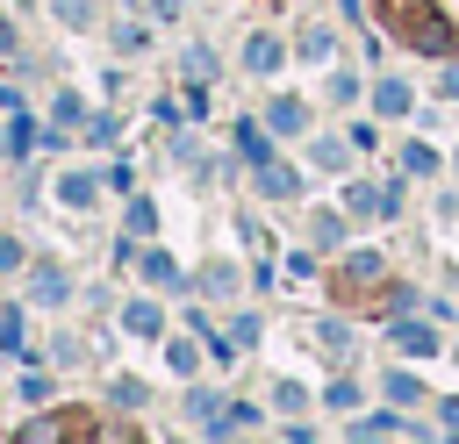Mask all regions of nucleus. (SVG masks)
<instances>
[{
    "label": "nucleus",
    "mask_w": 459,
    "mask_h": 444,
    "mask_svg": "<svg viewBox=\"0 0 459 444\" xmlns=\"http://www.w3.org/2000/svg\"><path fill=\"white\" fill-rule=\"evenodd\" d=\"M387 7H394V29H402L409 50H423V57H452V50H459V29H452L437 7H430V14L409 7V0H387Z\"/></svg>",
    "instance_id": "obj_1"
},
{
    "label": "nucleus",
    "mask_w": 459,
    "mask_h": 444,
    "mask_svg": "<svg viewBox=\"0 0 459 444\" xmlns=\"http://www.w3.org/2000/svg\"><path fill=\"white\" fill-rule=\"evenodd\" d=\"M244 64H251V72H280V43H273V36H251V43H244Z\"/></svg>",
    "instance_id": "obj_2"
},
{
    "label": "nucleus",
    "mask_w": 459,
    "mask_h": 444,
    "mask_svg": "<svg viewBox=\"0 0 459 444\" xmlns=\"http://www.w3.org/2000/svg\"><path fill=\"white\" fill-rule=\"evenodd\" d=\"M29 286H36V301H50V308L65 301V272H57V265H36V272H29Z\"/></svg>",
    "instance_id": "obj_3"
},
{
    "label": "nucleus",
    "mask_w": 459,
    "mask_h": 444,
    "mask_svg": "<svg viewBox=\"0 0 459 444\" xmlns=\"http://www.w3.org/2000/svg\"><path fill=\"white\" fill-rule=\"evenodd\" d=\"M373 107H380V115H402V107H409V86H402V79H380V86H373Z\"/></svg>",
    "instance_id": "obj_4"
},
{
    "label": "nucleus",
    "mask_w": 459,
    "mask_h": 444,
    "mask_svg": "<svg viewBox=\"0 0 459 444\" xmlns=\"http://www.w3.org/2000/svg\"><path fill=\"white\" fill-rule=\"evenodd\" d=\"M337 279H344V286H373V279H380V258H366V251H359V258H344V272H337Z\"/></svg>",
    "instance_id": "obj_5"
},
{
    "label": "nucleus",
    "mask_w": 459,
    "mask_h": 444,
    "mask_svg": "<svg viewBox=\"0 0 459 444\" xmlns=\"http://www.w3.org/2000/svg\"><path fill=\"white\" fill-rule=\"evenodd\" d=\"M394 344H402V351H416V358H423V351H437V337H430L423 322H402V329H394Z\"/></svg>",
    "instance_id": "obj_6"
},
{
    "label": "nucleus",
    "mask_w": 459,
    "mask_h": 444,
    "mask_svg": "<svg viewBox=\"0 0 459 444\" xmlns=\"http://www.w3.org/2000/svg\"><path fill=\"white\" fill-rule=\"evenodd\" d=\"M79 423L72 415H36V423H22V437H72Z\"/></svg>",
    "instance_id": "obj_7"
},
{
    "label": "nucleus",
    "mask_w": 459,
    "mask_h": 444,
    "mask_svg": "<svg viewBox=\"0 0 459 444\" xmlns=\"http://www.w3.org/2000/svg\"><path fill=\"white\" fill-rule=\"evenodd\" d=\"M258 186H265L273 201H287V193H294V172H287V165H265V179H258Z\"/></svg>",
    "instance_id": "obj_8"
},
{
    "label": "nucleus",
    "mask_w": 459,
    "mask_h": 444,
    "mask_svg": "<svg viewBox=\"0 0 459 444\" xmlns=\"http://www.w3.org/2000/svg\"><path fill=\"white\" fill-rule=\"evenodd\" d=\"M273 129L294 136V129H301V100H280V107H273Z\"/></svg>",
    "instance_id": "obj_9"
},
{
    "label": "nucleus",
    "mask_w": 459,
    "mask_h": 444,
    "mask_svg": "<svg viewBox=\"0 0 459 444\" xmlns=\"http://www.w3.org/2000/svg\"><path fill=\"white\" fill-rule=\"evenodd\" d=\"M237 150H244V158H258V165H265V136H258V129H237Z\"/></svg>",
    "instance_id": "obj_10"
},
{
    "label": "nucleus",
    "mask_w": 459,
    "mask_h": 444,
    "mask_svg": "<svg viewBox=\"0 0 459 444\" xmlns=\"http://www.w3.org/2000/svg\"><path fill=\"white\" fill-rule=\"evenodd\" d=\"M416 308V286H387V315H409Z\"/></svg>",
    "instance_id": "obj_11"
},
{
    "label": "nucleus",
    "mask_w": 459,
    "mask_h": 444,
    "mask_svg": "<svg viewBox=\"0 0 459 444\" xmlns=\"http://www.w3.org/2000/svg\"><path fill=\"white\" fill-rule=\"evenodd\" d=\"M7 265H22V243H14V236H0V272H7Z\"/></svg>",
    "instance_id": "obj_12"
},
{
    "label": "nucleus",
    "mask_w": 459,
    "mask_h": 444,
    "mask_svg": "<svg viewBox=\"0 0 459 444\" xmlns=\"http://www.w3.org/2000/svg\"><path fill=\"white\" fill-rule=\"evenodd\" d=\"M0 50H14V21H0Z\"/></svg>",
    "instance_id": "obj_13"
},
{
    "label": "nucleus",
    "mask_w": 459,
    "mask_h": 444,
    "mask_svg": "<svg viewBox=\"0 0 459 444\" xmlns=\"http://www.w3.org/2000/svg\"><path fill=\"white\" fill-rule=\"evenodd\" d=\"M445 93H452V100H459V64H452V72H445Z\"/></svg>",
    "instance_id": "obj_14"
},
{
    "label": "nucleus",
    "mask_w": 459,
    "mask_h": 444,
    "mask_svg": "<svg viewBox=\"0 0 459 444\" xmlns=\"http://www.w3.org/2000/svg\"><path fill=\"white\" fill-rule=\"evenodd\" d=\"M445 423H452V430H459V401H445Z\"/></svg>",
    "instance_id": "obj_15"
},
{
    "label": "nucleus",
    "mask_w": 459,
    "mask_h": 444,
    "mask_svg": "<svg viewBox=\"0 0 459 444\" xmlns=\"http://www.w3.org/2000/svg\"><path fill=\"white\" fill-rule=\"evenodd\" d=\"M151 7H158V14H172V7H179V0H151Z\"/></svg>",
    "instance_id": "obj_16"
}]
</instances>
